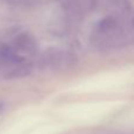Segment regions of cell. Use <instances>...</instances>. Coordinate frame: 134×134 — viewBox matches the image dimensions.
Masks as SVG:
<instances>
[{"label":"cell","instance_id":"cell-1","mask_svg":"<svg viewBox=\"0 0 134 134\" xmlns=\"http://www.w3.org/2000/svg\"><path fill=\"white\" fill-rule=\"evenodd\" d=\"M44 63L46 66H49L55 71H65L74 65V58L71 54L55 51L45 55Z\"/></svg>","mask_w":134,"mask_h":134},{"label":"cell","instance_id":"cell-2","mask_svg":"<svg viewBox=\"0 0 134 134\" xmlns=\"http://www.w3.org/2000/svg\"><path fill=\"white\" fill-rule=\"evenodd\" d=\"M32 69H33V67L30 63H26V61H24V59H21V60L15 61V63L5 67L2 76L5 79L24 78V76L28 75L32 72Z\"/></svg>","mask_w":134,"mask_h":134},{"label":"cell","instance_id":"cell-3","mask_svg":"<svg viewBox=\"0 0 134 134\" xmlns=\"http://www.w3.org/2000/svg\"><path fill=\"white\" fill-rule=\"evenodd\" d=\"M16 49L24 52V53L33 54L37 49V42L30 34H20L14 41Z\"/></svg>","mask_w":134,"mask_h":134},{"label":"cell","instance_id":"cell-4","mask_svg":"<svg viewBox=\"0 0 134 134\" xmlns=\"http://www.w3.org/2000/svg\"><path fill=\"white\" fill-rule=\"evenodd\" d=\"M2 109H4V105L1 104V102H0V113H1V111Z\"/></svg>","mask_w":134,"mask_h":134}]
</instances>
